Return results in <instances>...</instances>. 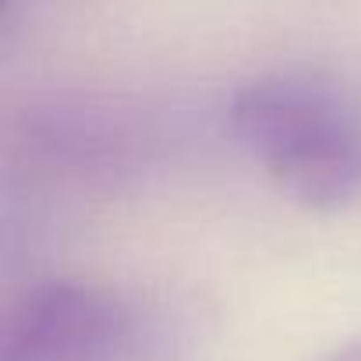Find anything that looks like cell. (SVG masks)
Here are the masks:
<instances>
[{"label": "cell", "mask_w": 361, "mask_h": 361, "mask_svg": "<svg viewBox=\"0 0 361 361\" xmlns=\"http://www.w3.org/2000/svg\"><path fill=\"white\" fill-rule=\"evenodd\" d=\"M241 149L301 206L347 209L361 202V96L312 68L245 82L227 106Z\"/></svg>", "instance_id": "obj_1"}, {"label": "cell", "mask_w": 361, "mask_h": 361, "mask_svg": "<svg viewBox=\"0 0 361 361\" xmlns=\"http://www.w3.org/2000/svg\"><path fill=\"white\" fill-rule=\"evenodd\" d=\"M322 361H361V340H357V343H343V347H336V350L326 354Z\"/></svg>", "instance_id": "obj_3"}, {"label": "cell", "mask_w": 361, "mask_h": 361, "mask_svg": "<svg viewBox=\"0 0 361 361\" xmlns=\"http://www.w3.org/2000/svg\"><path fill=\"white\" fill-rule=\"evenodd\" d=\"M135 347V305L89 280L32 283L0 315V361H128Z\"/></svg>", "instance_id": "obj_2"}]
</instances>
